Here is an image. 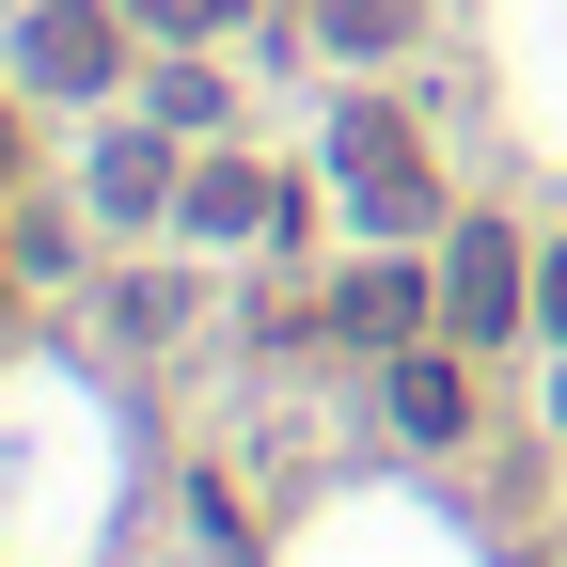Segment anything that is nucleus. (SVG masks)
Instances as JSON below:
<instances>
[{"label": "nucleus", "mask_w": 567, "mask_h": 567, "mask_svg": "<svg viewBox=\"0 0 567 567\" xmlns=\"http://www.w3.org/2000/svg\"><path fill=\"white\" fill-rule=\"evenodd\" d=\"M331 174H347V205H363L379 237H410V221H425V126H410L394 95H363V111L331 126Z\"/></svg>", "instance_id": "f257e3e1"}, {"label": "nucleus", "mask_w": 567, "mask_h": 567, "mask_svg": "<svg viewBox=\"0 0 567 567\" xmlns=\"http://www.w3.org/2000/svg\"><path fill=\"white\" fill-rule=\"evenodd\" d=\"M520 300H536V284H520V237H488V221H457V252H442V316L488 347V331H520Z\"/></svg>", "instance_id": "f03ea898"}, {"label": "nucleus", "mask_w": 567, "mask_h": 567, "mask_svg": "<svg viewBox=\"0 0 567 567\" xmlns=\"http://www.w3.org/2000/svg\"><path fill=\"white\" fill-rule=\"evenodd\" d=\"M17 63H32L48 95H95L111 63H126V32H111V0H48V17L17 32Z\"/></svg>", "instance_id": "7ed1b4c3"}, {"label": "nucleus", "mask_w": 567, "mask_h": 567, "mask_svg": "<svg viewBox=\"0 0 567 567\" xmlns=\"http://www.w3.org/2000/svg\"><path fill=\"white\" fill-rule=\"evenodd\" d=\"M252 221H284V189L237 174V158H205V174H189V237H252Z\"/></svg>", "instance_id": "20e7f679"}, {"label": "nucleus", "mask_w": 567, "mask_h": 567, "mask_svg": "<svg viewBox=\"0 0 567 567\" xmlns=\"http://www.w3.org/2000/svg\"><path fill=\"white\" fill-rule=\"evenodd\" d=\"M95 205H111V221H158V205H189V189H174L158 142H111V158H95Z\"/></svg>", "instance_id": "39448f33"}, {"label": "nucleus", "mask_w": 567, "mask_h": 567, "mask_svg": "<svg viewBox=\"0 0 567 567\" xmlns=\"http://www.w3.org/2000/svg\"><path fill=\"white\" fill-rule=\"evenodd\" d=\"M457 363H425V347H394V425H410V442H457Z\"/></svg>", "instance_id": "423d86ee"}, {"label": "nucleus", "mask_w": 567, "mask_h": 567, "mask_svg": "<svg viewBox=\"0 0 567 567\" xmlns=\"http://www.w3.org/2000/svg\"><path fill=\"white\" fill-rule=\"evenodd\" d=\"M331 316H347V331H379V347H410V331H425V284H410V268H363Z\"/></svg>", "instance_id": "0eeeda50"}, {"label": "nucleus", "mask_w": 567, "mask_h": 567, "mask_svg": "<svg viewBox=\"0 0 567 567\" xmlns=\"http://www.w3.org/2000/svg\"><path fill=\"white\" fill-rule=\"evenodd\" d=\"M221 17H252V0H142V32H221Z\"/></svg>", "instance_id": "6e6552de"}, {"label": "nucleus", "mask_w": 567, "mask_h": 567, "mask_svg": "<svg viewBox=\"0 0 567 567\" xmlns=\"http://www.w3.org/2000/svg\"><path fill=\"white\" fill-rule=\"evenodd\" d=\"M536 300H551V331H567V252H551V284H536Z\"/></svg>", "instance_id": "1a4fd4ad"}]
</instances>
